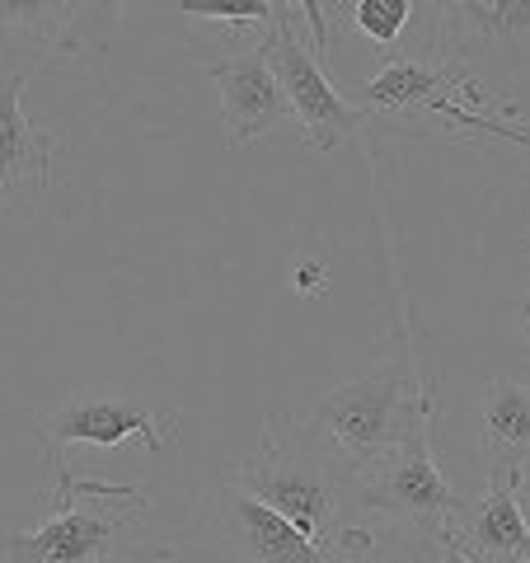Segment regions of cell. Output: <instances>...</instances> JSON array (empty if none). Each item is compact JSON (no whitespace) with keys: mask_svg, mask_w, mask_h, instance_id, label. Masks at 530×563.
<instances>
[{"mask_svg":"<svg viewBox=\"0 0 530 563\" xmlns=\"http://www.w3.org/2000/svg\"><path fill=\"white\" fill-rule=\"evenodd\" d=\"M296 10H306L310 47L320 52V62H324V57H329V20H324V0H296Z\"/></svg>","mask_w":530,"mask_h":563,"instance_id":"cell-18","label":"cell"},{"mask_svg":"<svg viewBox=\"0 0 530 563\" xmlns=\"http://www.w3.org/2000/svg\"><path fill=\"white\" fill-rule=\"evenodd\" d=\"M441 90L451 95H465L470 103H479L474 85L461 76L455 66H441V62H422V57H390L376 76L362 85V103L371 113H395V109H418V103H432Z\"/></svg>","mask_w":530,"mask_h":563,"instance_id":"cell-12","label":"cell"},{"mask_svg":"<svg viewBox=\"0 0 530 563\" xmlns=\"http://www.w3.org/2000/svg\"><path fill=\"white\" fill-rule=\"evenodd\" d=\"M432 422L437 413L422 418L395 451H385L366 465H352V488H357L362 517H371L376 526H395L404 536H418L422 544H437V554L451 559L455 521L465 517L470 498H461L441 479L432 455Z\"/></svg>","mask_w":530,"mask_h":563,"instance_id":"cell-3","label":"cell"},{"mask_svg":"<svg viewBox=\"0 0 530 563\" xmlns=\"http://www.w3.org/2000/svg\"><path fill=\"white\" fill-rule=\"evenodd\" d=\"M437 413L432 385L418 380L413 352L395 362H380L376 372L343 380L320 399L310 413V428L343 455L347 465H366L376 455L395 451L422 418Z\"/></svg>","mask_w":530,"mask_h":563,"instance_id":"cell-4","label":"cell"},{"mask_svg":"<svg viewBox=\"0 0 530 563\" xmlns=\"http://www.w3.org/2000/svg\"><path fill=\"white\" fill-rule=\"evenodd\" d=\"M263 52H268V66L287 95V109L300 122V132L314 151H339L352 132H362L371 118L366 103H352L339 95V85L329 80V70L320 62V52L300 43L296 33V14L277 10L273 24L263 29Z\"/></svg>","mask_w":530,"mask_h":563,"instance_id":"cell-6","label":"cell"},{"mask_svg":"<svg viewBox=\"0 0 530 563\" xmlns=\"http://www.w3.org/2000/svg\"><path fill=\"white\" fill-rule=\"evenodd\" d=\"M184 422L174 413L151 409L146 399H136L128 390H80L76 399H66L62 409H52L38 422V446L47 455V474L52 484L47 493L57 498V507L76 503L80 493L109 488L95 479H76L66 465L70 446H122V442H141L146 451H169L179 446Z\"/></svg>","mask_w":530,"mask_h":563,"instance_id":"cell-5","label":"cell"},{"mask_svg":"<svg viewBox=\"0 0 530 563\" xmlns=\"http://www.w3.org/2000/svg\"><path fill=\"white\" fill-rule=\"evenodd\" d=\"M179 14L240 33V29H268L277 14V0H179Z\"/></svg>","mask_w":530,"mask_h":563,"instance_id":"cell-16","label":"cell"},{"mask_svg":"<svg viewBox=\"0 0 530 563\" xmlns=\"http://www.w3.org/2000/svg\"><path fill=\"white\" fill-rule=\"evenodd\" d=\"M128 0H70L66 29H62V52H80V57H103L113 47Z\"/></svg>","mask_w":530,"mask_h":563,"instance_id":"cell-14","label":"cell"},{"mask_svg":"<svg viewBox=\"0 0 530 563\" xmlns=\"http://www.w3.org/2000/svg\"><path fill=\"white\" fill-rule=\"evenodd\" d=\"M291 277H296V291H300V296H320L324 282H329V268H324L320 258H300Z\"/></svg>","mask_w":530,"mask_h":563,"instance_id":"cell-19","label":"cell"},{"mask_svg":"<svg viewBox=\"0 0 530 563\" xmlns=\"http://www.w3.org/2000/svg\"><path fill=\"white\" fill-rule=\"evenodd\" d=\"M428 109H437L441 118H451V122H465V128H484V132L503 136V141H517V146H530V128H503V122H493L488 113H470V109H455V103H446V99H432Z\"/></svg>","mask_w":530,"mask_h":563,"instance_id":"cell-17","label":"cell"},{"mask_svg":"<svg viewBox=\"0 0 530 563\" xmlns=\"http://www.w3.org/2000/svg\"><path fill=\"white\" fill-rule=\"evenodd\" d=\"M526 254H530V240H526Z\"/></svg>","mask_w":530,"mask_h":563,"instance_id":"cell-21","label":"cell"},{"mask_svg":"<svg viewBox=\"0 0 530 563\" xmlns=\"http://www.w3.org/2000/svg\"><path fill=\"white\" fill-rule=\"evenodd\" d=\"M517 324H521V333H530V296L517 306Z\"/></svg>","mask_w":530,"mask_h":563,"instance_id":"cell-20","label":"cell"},{"mask_svg":"<svg viewBox=\"0 0 530 563\" xmlns=\"http://www.w3.org/2000/svg\"><path fill=\"white\" fill-rule=\"evenodd\" d=\"M29 70L0 76V211L29 202L52 179V146L57 136L24 113Z\"/></svg>","mask_w":530,"mask_h":563,"instance_id":"cell-11","label":"cell"},{"mask_svg":"<svg viewBox=\"0 0 530 563\" xmlns=\"http://www.w3.org/2000/svg\"><path fill=\"white\" fill-rule=\"evenodd\" d=\"M530 484L526 470L488 474V493L455 521L451 559L470 563H530Z\"/></svg>","mask_w":530,"mask_h":563,"instance_id":"cell-8","label":"cell"},{"mask_svg":"<svg viewBox=\"0 0 530 563\" xmlns=\"http://www.w3.org/2000/svg\"><path fill=\"white\" fill-rule=\"evenodd\" d=\"M70 0H0V33L33 43H62Z\"/></svg>","mask_w":530,"mask_h":563,"instance_id":"cell-15","label":"cell"},{"mask_svg":"<svg viewBox=\"0 0 530 563\" xmlns=\"http://www.w3.org/2000/svg\"><path fill=\"white\" fill-rule=\"evenodd\" d=\"M211 85L221 90V128H225V146H244V141H258L277 132L281 122L291 118L287 95L268 66V52L263 43L254 52H240V57L211 62L207 66Z\"/></svg>","mask_w":530,"mask_h":563,"instance_id":"cell-10","label":"cell"},{"mask_svg":"<svg viewBox=\"0 0 530 563\" xmlns=\"http://www.w3.org/2000/svg\"><path fill=\"white\" fill-rule=\"evenodd\" d=\"M146 503L141 488H95L80 493L76 503L52 507V521L38 531L10 536L5 540V559H24V563H99L122 554V531L136 521V507Z\"/></svg>","mask_w":530,"mask_h":563,"instance_id":"cell-7","label":"cell"},{"mask_svg":"<svg viewBox=\"0 0 530 563\" xmlns=\"http://www.w3.org/2000/svg\"><path fill=\"white\" fill-rule=\"evenodd\" d=\"M418 52L409 57L455 66L479 103L521 118L530 99V0H413Z\"/></svg>","mask_w":530,"mask_h":563,"instance_id":"cell-2","label":"cell"},{"mask_svg":"<svg viewBox=\"0 0 530 563\" xmlns=\"http://www.w3.org/2000/svg\"><path fill=\"white\" fill-rule=\"evenodd\" d=\"M530 465V376H498L484 390V474Z\"/></svg>","mask_w":530,"mask_h":563,"instance_id":"cell-13","label":"cell"},{"mask_svg":"<svg viewBox=\"0 0 530 563\" xmlns=\"http://www.w3.org/2000/svg\"><path fill=\"white\" fill-rule=\"evenodd\" d=\"M211 517H217L221 544L240 559H254V563H324V554L300 536V526H291L277 507L254 498V493L244 484H235V479H225L217 488Z\"/></svg>","mask_w":530,"mask_h":563,"instance_id":"cell-9","label":"cell"},{"mask_svg":"<svg viewBox=\"0 0 530 563\" xmlns=\"http://www.w3.org/2000/svg\"><path fill=\"white\" fill-rule=\"evenodd\" d=\"M231 479L277 507L291 526H300V536L324 554V563L380 554V531L352 517L362 507H347V498H357L352 465L310 422L273 413L263 442L244 461H235Z\"/></svg>","mask_w":530,"mask_h":563,"instance_id":"cell-1","label":"cell"}]
</instances>
